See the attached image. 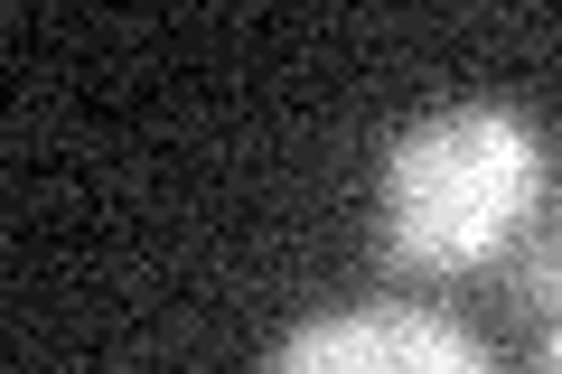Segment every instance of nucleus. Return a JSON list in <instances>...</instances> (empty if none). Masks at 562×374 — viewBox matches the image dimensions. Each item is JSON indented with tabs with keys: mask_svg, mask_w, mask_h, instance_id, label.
<instances>
[{
	"mask_svg": "<svg viewBox=\"0 0 562 374\" xmlns=\"http://www.w3.org/2000/svg\"><path fill=\"white\" fill-rule=\"evenodd\" d=\"M262 374H487V355L431 309H328L281 337Z\"/></svg>",
	"mask_w": 562,
	"mask_h": 374,
	"instance_id": "obj_2",
	"label": "nucleus"
},
{
	"mask_svg": "<svg viewBox=\"0 0 562 374\" xmlns=\"http://www.w3.org/2000/svg\"><path fill=\"white\" fill-rule=\"evenodd\" d=\"M553 243H562V225H553Z\"/></svg>",
	"mask_w": 562,
	"mask_h": 374,
	"instance_id": "obj_5",
	"label": "nucleus"
},
{
	"mask_svg": "<svg viewBox=\"0 0 562 374\" xmlns=\"http://www.w3.org/2000/svg\"><path fill=\"white\" fill-rule=\"evenodd\" d=\"M543 197V150L516 113L460 103L394 140L384 159V272L469 281L525 243V216Z\"/></svg>",
	"mask_w": 562,
	"mask_h": 374,
	"instance_id": "obj_1",
	"label": "nucleus"
},
{
	"mask_svg": "<svg viewBox=\"0 0 562 374\" xmlns=\"http://www.w3.org/2000/svg\"><path fill=\"white\" fill-rule=\"evenodd\" d=\"M497 272H506V299H516L535 328H562V243L553 235H525Z\"/></svg>",
	"mask_w": 562,
	"mask_h": 374,
	"instance_id": "obj_3",
	"label": "nucleus"
},
{
	"mask_svg": "<svg viewBox=\"0 0 562 374\" xmlns=\"http://www.w3.org/2000/svg\"><path fill=\"white\" fill-rule=\"evenodd\" d=\"M535 374H562V328H543V355H535Z\"/></svg>",
	"mask_w": 562,
	"mask_h": 374,
	"instance_id": "obj_4",
	"label": "nucleus"
}]
</instances>
